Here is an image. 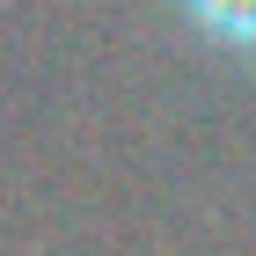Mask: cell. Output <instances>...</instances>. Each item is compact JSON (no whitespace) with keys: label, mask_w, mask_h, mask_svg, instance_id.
I'll use <instances>...</instances> for the list:
<instances>
[{"label":"cell","mask_w":256,"mask_h":256,"mask_svg":"<svg viewBox=\"0 0 256 256\" xmlns=\"http://www.w3.org/2000/svg\"><path fill=\"white\" fill-rule=\"evenodd\" d=\"M198 30H212L220 44H256V0H183Z\"/></svg>","instance_id":"cell-1"}]
</instances>
